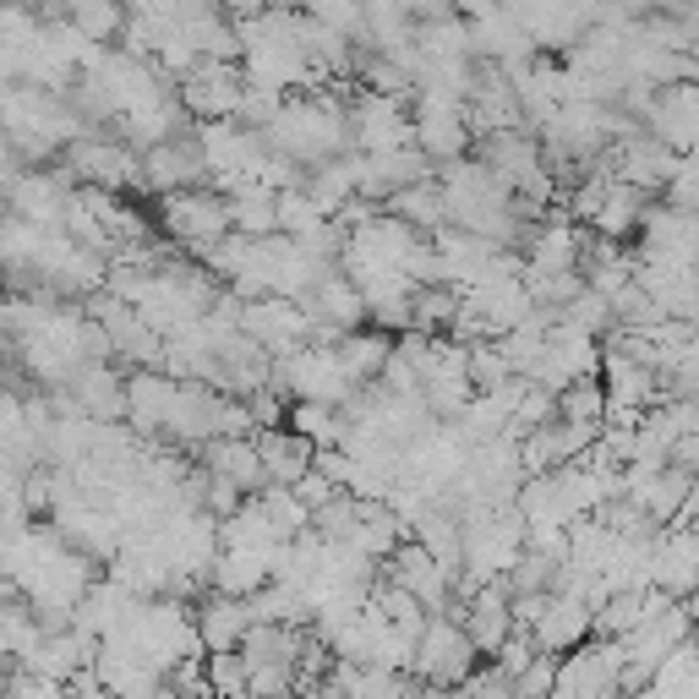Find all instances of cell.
<instances>
[{"label":"cell","mask_w":699,"mask_h":699,"mask_svg":"<svg viewBox=\"0 0 699 699\" xmlns=\"http://www.w3.org/2000/svg\"><path fill=\"white\" fill-rule=\"evenodd\" d=\"M202 639L213 645V650H229L241 639V617H236V607H213L208 612V623H202Z\"/></svg>","instance_id":"7a4b0ae2"},{"label":"cell","mask_w":699,"mask_h":699,"mask_svg":"<svg viewBox=\"0 0 699 699\" xmlns=\"http://www.w3.org/2000/svg\"><path fill=\"white\" fill-rule=\"evenodd\" d=\"M410 656H415V672H421L426 688H453V683L471 677L476 645L464 639V634H453V628H432V634L421 639V650H410Z\"/></svg>","instance_id":"6da1fadb"}]
</instances>
